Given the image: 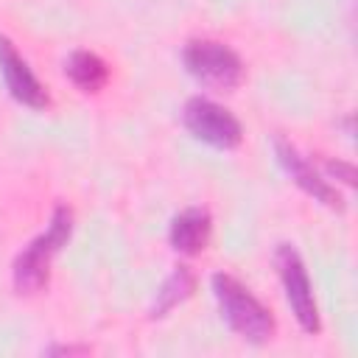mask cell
<instances>
[{"label":"cell","instance_id":"8992f818","mask_svg":"<svg viewBox=\"0 0 358 358\" xmlns=\"http://www.w3.org/2000/svg\"><path fill=\"white\" fill-rule=\"evenodd\" d=\"M274 154H277V162L282 165V171L291 176V182H294L302 193H308L313 201H319V204H324V207H330V210H344V201H341L338 187H336L294 143L277 137V140H274Z\"/></svg>","mask_w":358,"mask_h":358},{"label":"cell","instance_id":"52a82bcc","mask_svg":"<svg viewBox=\"0 0 358 358\" xmlns=\"http://www.w3.org/2000/svg\"><path fill=\"white\" fill-rule=\"evenodd\" d=\"M0 76H3L8 95L17 103H22L28 109H48L50 106V92L34 76V70L28 67V62L20 56V50L14 48V42L8 36H0Z\"/></svg>","mask_w":358,"mask_h":358},{"label":"cell","instance_id":"277c9868","mask_svg":"<svg viewBox=\"0 0 358 358\" xmlns=\"http://www.w3.org/2000/svg\"><path fill=\"white\" fill-rule=\"evenodd\" d=\"M274 266H277V274H280V282H282V291H285V299H288V308L296 324L305 333L316 336L322 330V319H319V305H316L313 285H310L302 255L291 243H280L274 252Z\"/></svg>","mask_w":358,"mask_h":358},{"label":"cell","instance_id":"ba28073f","mask_svg":"<svg viewBox=\"0 0 358 358\" xmlns=\"http://www.w3.org/2000/svg\"><path fill=\"white\" fill-rule=\"evenodd\" d=\"M213 235V215L207 207H185L179 215H173L171 227H168V243L185 255H201L210 243Z\"/></svg>","mask_w":358,"mask_h":358},{"label":"cell","instance_id":"8fae6325","mask_svg":"<svg viewBox=\"0 0 358 358\" xmlns=\"http://www.w3.org/2000/svg\"><path fill=\"white\" fill-rule=\"evenodd\" d=\"M324 173L344 182V185H355V165L352 162H344V159H324Z\"/></svg>","mask_w":358,"mask_h":358},{"label":"cell","instance_id":"7a4b0ae2","mask_svg":"<svg viewBox=\"0 0 358 358\" xmlns=\"http://www.w3.org/2000/svg\"><path fill=\"white\" fill-rule=\"evenodd\" d=\"M210 288L218 302L221 319L229 324L232 333H238L249 344H266L274 338L277 322H274L271 310L238 277L218 271V274H213Z\"/></svg>","mask_w":358,"mask_h":358},{"label":"cell","instance_id":"7c38bea8","mask_svg":"<svg viewBox=\"0 0 358 358\" xmlns=\"http://www.w3.org/2000/svg\"><path fill=\"white\" fill-rule=\"evenodd\" d=\"M87 352H90V347H84V344H50L45 350V355H87Z\"/></svg>","mask_w":358,"mask_h":358},{"label":"cell","instance_id":"30bf717a","mask_svg":"<svg viewBox=\"0 0 358 358\" xmlns=\"http://www.w3.org/2000/svg\"><path fill=\"white\" fill-rule=\"evenodd\" d=\"M193 291H196V274L190 271V266H176V268L165 277V282L159 285V291H157V299H154V305H151V319L168 316V313H171L176 305H182Z\"/></svg>","mask_w":358,"mask_h":358},{"label":"cell","instance_id":"9c48e42d","mask_svg":"<svg viewBox=\"0 0 358 358\" xmlns=\"http://www.w3.org/2000/svg\"><path fill=\"white\" fill-rule=\"evenodd\" d=\"M64 76L81 92H98L109 81V64L92 50H73L64 62Z\"/></svg>","mask_w":358,"mask_h":358},{"label":"cell","instance_id":"6da1fadb","mask_svg":"<svg viewBox=\"0 0 358 358\" xmlns=\"http://www.w3.org/2000/svg\"><path fill=\"white\" fill-rule=\"evenodd\" d=\"M73 227H76L73 210L67 204H56L45 232H39L14 257L11 280H14V288L20 294H36V291H42L48 285V280H50V260L70 243Z\"/></svg>","mask_w":358,"mask_h":358},{"label":"cell","instance_id":"3957f363","mask_svg":"<svg viewBox=\"0 0 358 358\" xmlns=\"http://www.w3.org/2000/svg\"><path fill=\"white\" fill-rule=\"evenodd\" d=\"M185 70L204 87L235 90L243 81V59L218 39H190L182 48Z\"/></svg>","mask_w":358,"mask_h":358},{"label":"cell","instance_id":"5b68a950","mask_svg":"<svg viewBox=\"0 0 358 358\" xmlns=\"http://www.w3.org/2000/svg\"><path fill=\"white\" fill-rule=\"evenodd\" d=\"M182 123L196 140H201L213 148H221V151H232L243 140L241 120L227 106H221L204 95L187 98V103L182 109Z\"/></svg>","mask_w":358,"mask_h":358}]
</instances>
